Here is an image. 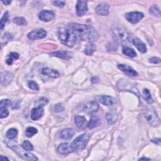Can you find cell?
Wrapping results in <instances>:
<instances>
[{
    "mask_svg": "<svg viewBox=\"0 0 161 161\" xmlns=\"http://www.w3.org/2000/svg\"><path fill=\"white\" fill-rule=\"evenodd\" d=\"M69 26L76 36H78L83 41L93 42L98 40L99 37L98 32L91 26L76 23H71Z\"/></svg>",
    "mask_w": 161,
    "mask_h": 161,
    "instance_id": "6da1fadb",
    "label": "cell"
},
{
    "mask_svg": "<svg viewBox=\"0 0 161 161\" xmlns=\"http://www.w3.org/2000/svg\"><path fill=\"white\" fill-rule=\"evenodd\" d=\"M58 35L62 44L69 47H73L77 42L76 35L70 28L65 27L59 28Z\"/></svg>",
    "mask_w": 161,
    "mask_h": 161,
    "instance_id": "7a4b0ae2",
    "label": "cell"
},
{
    "mask_svg": "<svg viewBox=\"0 0 161 161\" xmlns=\"http://www.w3.org/2000/svg\"><path fill=\"white\" fill-rule=\"evenodd\" d=\"M112 34L115 42L119 44L125 45L130 42L132 36L123 27L114 25L112 27Z\"/></svg>",
    "mask_w": 161,
    "mask_h": 161,
    "instance_id": "3957f363",
    "label": "cell"
},
{
    "mask_svg": "<svg viewBox=\"0 0 161 161\" xmlns=\"http://www.w3.org/2000/svg\"><path fill=\"white\" fill-rule=\"evenodd\" d=\"M143 115L148 123L152 126H158L160 125V118L154 107H146L143 110Z\"/></svg>",
    "mask_w": 161,
    "mask_h": 161,
    "instance_id": "277c9868",
    "label": "cell"
},
{
    "mask_svg": "<svg viewBox=\"0 0 161 161\" xmlns=\"http://www.w3.org/2000/svg\"><path fill=\"white\" fill-rule=\"evenodd\" d=\"M90 136L87 133H83L77 136L73 142L71 144L72 151H80L84 149L90 140Z\"/></svg>",
    "mask_w": 161,
    "mask_h": 161,
    "instance_id": "5b68a950",
    "label": "cell"
},
{
    "mask_svg": "<svg viewBox=\"0 0 161 161\" xmlns=\"http://www.w3.org/2000/svg\"><path fill=\"white\" fill-rule=\"evenodd\" d=\"M8 147L12 149L16 154L18 155L21 158L26 160H37L38 158L33 154L27 152L28 150L24 149L22 146L20 147L17 145H9L8 144Z\"/></svg>",
    "mask_w": 161,
    "mask_h": 161,
    "instance_id": "8992f818",
    "label": "cell"
},
{
    "mask_svg": "<svg viewBox=\"0 0 161 161\" xmlns=\"http://www.w3.org/2000/svg\"><path fill=\"white\" fill-rule=\"evenodd\" d=\"M143 18V14L139 12H133L126 14L125 18L126 20L133 24L137 23Z\"/></svg>",
    "mask_w": 161,
    "mask_h": 161,
    "instance_id": "52a82bcc",
    "label": "cell"
},
{
    "mask_svg": "<svg viewBox=\"0 0 161 161\" xmlns=\"http://www.w3.org/2000/svg\"><path fill=\"white\" fill-rule=\"evenodd\" d=\"M47 32L42 28H38L34 30L28 34V38L30 40H35L37 39H42L46 37Z\"/></svg>",
    "mask_w": 161,
    "mask_h": 161,
    "instance_id": "ba28073f",
    "label": "cell"
},
{
    "mask_svg": "<svg viewBox=\"0 0 161 161\" xmlns=\"http://www.w3.org/2000/svg\"><path fill=\"white\" fill-rule=\"evenodd\" d=\"M55 17L54 12L50 10H42L38 14L39 19L44 22H48L52 21Z\"/></svg>",
    "mask_w": 161,
    "mask_h": 161,
    "instance_id": "9c48e42d",
    "label": "cell"
},
{
    "mask_svg": "<svg viewBox=\"0 0 161 161\" xmlns=\"http://www.w3.org/2000/svg\"><path fill=\"white\" fill-rule=\"evenodd\" d=\"M118 87L120 90L122 91H127L130 92H133L136 94H139L138 90L136 88L132 85V83L128 82V81H123V82H120L118 84Z\"/></svg>",
    "mask_w": 161,
    "mask_h": 161,
    "instance_id": "30bf717a",
    "label": "cell"
},
{
    "mask_svg": "<svg viewBox=\"0 0 161 161\" xmlns=\"http://www.w3.org/2000/svg\"><path fill=\"white\" fill-rule=\"evenodd\" d=\"M96 100L107 107H111L115 103V100L110 96H98Z\"/></svg>",
    "mask_w": 161,
    "mask_h": 161,
    "instance_id": "8fae6325",
    "label": "cell"
},
{
    "mask_svg": "<svg viewBox=\"0 0 161 161\" xmlns=\"http://www.w3.org/2000/svg\"><path fill=\"white\" fill-rule=\"evenodd\" d=\"M118 67L120 70L122 71L127 76L131 77H135L138 76V73L135 70H134L132 67L126 64H119L118 65Z\"/></svg>",
    "mask_w": 161,
    "mask_h": 161,
    "instance_id": "7c38bea8",
    "label": "cell"
},
{
    "mask_svg": "<svg viewBox=\"0 0 161 161\" xmlns=\"http://www.w3.org/2000/svg\"><path fill=\"white\" fill-rule=\"evenodd\" d=\"M87 2L78 1L76 5V13L79 17L83 16L87 11Z\"/></svg>",
    "mask_w": 161,
    "mask_h": 161,
    "instance_id": "4fadbf2b",
    "label": "cell"
},
{
    "mask_svg": "<svg viewBox=\"0 0 161 161\" xmlns=\"http://www.w3.org/2000/svg\"><path fill=\"white\" fill-rule=\"evenodd\" d=\"M99 109V104L96 101H93L87 103L84 107V110L88 113H93Z\"/></svg>",
    "mask_w": 161,
    "mask_h": 161,
    "instance_id": "5bb4252c",
    "label": "cell"
},
{
    "mask_svg": "<svg viewBox=\"0 0 161 161\" xmlns=\"http://www.w3.org/2000/svg\"><path fill=\"white\" fill-rule=\"evenodd\" d=\"M13 79V74L10 72H2L1 73V83L3 86L9 85Z\"/></svg>",
    "mask_w": 161,
    "mask_h": 161,
    "instance_id": "9a60e30c",
    "label": "cell"
},
{
    "mask_svg": "<svg viewBox=\"0 0 161 161\" xmlns=\"http://www.w3.org/2000/svg\"><path fill=\"white\" fill-rule=\"evenodd\" d=\"M110 6L107 3H101L96 8V13L99 15L107 16L109 13Z\"/></svg>",
    "mask_w": 161,
    "mask_h": 161,
    "instance_id": "2e32d148",
    "label": "cell"
},
{
    "mask_svg": "<svg viewBox=\"0 0 161 161\" xmlns=\"http://www.w3.org/2000/svg\"><path fill=\"white\" fill-rule=\"evenodd\" d=\"M43 107H37L31 110V118L33 120H38L41 118L44 114Z\"/></svg>",
    "mask_w": 161,
    "mask_h": 161,
    "instance_id": "e0dca14e",
    "label": "cell"
},
{
    "mask_svg": "<svg viewBox=\"0 0 161 161\" xmlns=\"http://www.w3.org/2000/svg\"><path fill=\"white\" fill-rule=\"evenodd\" d=\"M51 55L54 57H57L59 58H61L63 59H69L72 57V54L71 52L66 51H58L50 54Z\"/></svg>",
    "mask_w": 161,
    "mask_h": 161,
    "instance_id": "ac0fdd59",
    "label": "cell"
},
{
    "mask_svg": "<svg viewBox=\"0 0 161 161\" xmlns=\"http://www.w3.org/2000/svg\"><path fill=\"white\" fill-rule=\"evenodd\" d=\"M58 151L61 154L66 155L72 152V150L71 147V144L67 143H62L59 145L58 148Z\"/></svg>",
    "mask_w": 161,
    "mask_h": 161,
    "instance_id": "d6986e66",
    "label": "cell"
},
{
    "mask_svg": "<svg viewBox=\"0 0 161 161\" xmlns=\"http://www.w3.org/2000/svg\"><path fill=\"white\" fill-rule=\"evenodd\" d=\"M74 134V130L72 129V128H69L62 130L60 132V136L61 139L64 140H69L73 136Z\"/></svg>",
    "mask_w": 161,
    "mask_h": 161,
    "instance_id": "ffe728a7",
    "label": "cell"
},
{
    "mask_svg": "<svg viewBox=\"0 0 161 161\" xmlns=\"http://www.w3.org/2000/svg\"><path fill=\"white\" fill-rule=\"evenodd\" d=\"M133 44L136 47V49L142 53H146L147 52V49L146 44H145L139 38H135L134 39H133Z\"/></svg>",
    "mask_w": 161,
    "mask_h": 161,
    "instance_id": "44dd1931",
    "label": "cell"
},
{
    "mask_svg": "<svg viewBox=\"0 0 161 161\" xmlns=\"http://www.w3.org/2000/svg\"><path fill=\"white\" fill-rule=\"evenodd\" d=\"M42 74L53 78H58L59 77L60 74L59 72L56 70L52 69L50 68H44L42 70Z\"/></svg>",
    "mask_w": 161,
    "mask_h": 161,
    "instance_id": "7402d4cb",
    "label": "cell"
},
{
    "mask_svg": "<svg viewBox=\"0 0 161 161\" xmlns=\"http://www.w3.org/2000/svg\"><path fill=\"white\" fill-rule=\"evenodd\" d=\"M74 123L77 128H83L86 124V119L83 116L77 115L74 118Z\"/></svg>",
    "mask_w": 161,
    "mask_h": 161,
    "instance_id": "603a6c76",
    "label": "cell"
},
{
    "mask_svg": "<svg viewBox=\"0 0 161 161\" xmlns=\"http://www.w3.org/2000/svg\"><path fill=\"white\" fill-rule=\"evenodd\" d=\"M117 118H118L117 114L114 111L108 112L107 115V120L108 125L114 124L117 122Z\"/></svg>",
    "mask_w": 161,
    "mask_h": 161,
    "instance_id": "cb8c5ba5",
    "label": "cell"
},
{
    "mask_svg": "<svg viewBox=\"0 0 161 161\" xmlns=\"http://www.w3.org/2000/svg\"><path fill=\"white\" fill-rule=\"evenodd\" d=\"M122 52H123V54L124 55L128 56V57L135 58V57H136V52L133 49H132V48H130V47L124 46L123 47Z\"/></svg>",
    "mask_w": 161,
    "mask_h": 161,
    "instance_id": "d4e9b609",
    "label": "cell"
},
{
    "mask_svg": "<svg viewBox=\"0 0 161 161\" xmlns=\"http://www.w3.org/2000/svg\"><path fill=\"white\" fill-rule=\"evenodd\" d=\"M96 51V46L93 42L88 43L85 47L84 53L87 55H91Z\"/></svg>",
    "mask_w": 161,
    "mask_h": 161,
    "instance_id": "484cf974",
    "label": "cell"
},
{
    "mask_svg": "<svg viewBox=\"0 0 161 161\" xmlns=\"http://www.w3.org/2000/svg\"><path fill=\"white\" fill-rule=\"evenodd\" d=\"M100 123V120L97 117H92L90 119V121L87 124V127L90 128V129H92V128H95L96 126H97Z\"/></svg>",
    "mask_w": 161,
    "mask_h": 161,
    "instance_id": "4316f807",
    "label": "cell"
},
{
    "mask_svg": "<svg viewBox=\"0 0 161 161\" xmlns=\"http://www.w3.org/2000/svg\"><path fill=\"white\" fill-rule=\"evenodd\" d=\"M142 94H143V97L146 100L147 103L149 104H152L153 102H154V100H153L152 96H151V94L150 93V91H149V90L147 89H144L143 90L142 92Z\"/></svg>",
    "mask_w": 161,
    "mask_h": 161,
    "instance_id": "83f0119b",
    "label": "cell"
},
{
    "mask_svg": "<svg viewBox=\"0 0 161 161\" xmlns=\"http://www.w3.org/2000/svg\"><path fill=\"white\" fill-rule=\"evenodd\" d=\"M18 135V131L15 128H10L6 132V136L10 139H14Z\"/></svg>",
    "mask_w": 161,
    "mask_h": 161,
    "instance_id": "f1b7e54d",
    "label": "cell"
},
{
    "mask_svg": "<svg viewBox=\"0 0 161 161\" xmlns=\"http://www.w3.org/2000/svg\"><path fill=\"white\" fill-rule=\"evenodd\" d=\"M150 13L154 16H157V17H160V12L157 6L156 5H152L149 10Z\"/></svg>",
    "mask_w": 161,
    "mask_h": 161,
    "instance_id": "f546056e",
    "label": "cell"
},
{
    "mask_svg": "<svg viewBox=\"0 0 161 161\" xmlns=\"http://www.w3.org/2000/svg\"><path fill=\"white\" fill-rule=\"evenodd\" d=\"M8 17H9V13L6 12L4 15L3 17H2V20H1V23H0V28H1L2 30H3L4 28V27H5V25L6 22L8 20Z\"/></svg>",
    "mask_w": 161,
    "mask_h": 161,
    "instance_id": "4dcf8cb0",
    "label": "cell"
},
{
    "mask_svg": "<svg viewBox=\"0 0 161 161\" xmlns=\"http://www.w3.org/2000/svg\"><path fill=\"white\" fill-rule=\"evenodd\" d=\"M37 133V129L34 127H28L26 130V135L28 137H31L32 136H34Z\"/></svg>",
    "mask_w": 161,
    "mask_h": 161,
    "instance_id": "1f68e13d",
    "label": "cell"
},
{
    "mask_svg": "<svg viewBox=\"0 0 161 161\" xmlns=\"http://www.w3.org/2000/svg\"><path fill=\"white\" fill-rule=\"evenodd\" d=\"M13 22L18 25H26L27 24L26 20L23 17H16L13 18Z\"/></svg>",
    "mask_w": 161,
    "mask_h": 161,
    "instance_id": "d6a6232c",
    "label": "cell"
},
{
    "mask_svg": "<svg viewBox=\"0 0 161 161\" xmlns=\"http://www.w3.org/2000/svg\"><path fill=\"white\" fill-rule=\"evenodd\" d=\"M22 147L28 151H31L34 149V147L32 146V144L28 140H25L21 144Z\"/></svg>",
    "mask_w": 161,
    "mask_h": 161,
    "instance_id": "836d02e7",
    "label": "cell"
},
{
    "mask_svg": "<svg viewBox=\"0 0 161 161\" xmlns=\"http://www.w3.org/2000/svg\"><path fill=\"white\" fill-rule=\"evenodd\" d=\"M48 103H49V100H48L47 98L42 97L41 98H40L38 100H37L36 104H37L38 107H44L46 105V104H47Z\"/></svg>",
    "mask_w": 161,
    "mask_h": 161,
    "instance_id": "e575fe53",
    "label": "cell"
},
{
    "mask_svg": "<svg viewBox=\"0 0 161 161\" xmlns=\"http://www.w3.org/2000/svg\"><path fill=\"white\" fill-rule=\"evenodd\" d=\"M13 38V36L12 35L10 34H5L4 35L3 37H2V45H3L4 44H6L9 41V40H12Z\"/></svg>",
    "mask_w": 161,
    "mask_h": 161,
    "instance_id": "d590c367",
    "label": "cell"
},
{
    "mask_svg": "<svg viewBox=\"0 0 161 161\" xmlns=\"http://www.w3.org/2000/svg\"><path fill=\"white\" fill-rule=\"evenodd\" d=\"M28 87L32 90H35V91L39 90V86L38 84L36 82L34 81V80H30V81L28 82Z\"/></svg>",
    "mask_w": 161,
    "mask_h": 161,
    "instance_id": "8d00e7d4",
    "label": "cell"
},
{
    "mask_svg": "<svg viewBox=\"0 0 161 161\" xmlns=\"http://www.w3.org/2000/svg\"><path fill=\"white\" fill-rule=\"evenodd\" d=\"M9 115V111H8L6 108H0V118H4L7 117Z\"/></svg>",
    "mask_w": 161,
    "mask_h": 161,
    "instance_id": "74e56055",
    "label": "cell"
},
{
    "mask_svg": "<svg viewBox=\"0 0 161 161\" xmlns=\"http://www.w3.org/2000/svg\"><path fill=\"white\" fill-rule=\"evenodd\" d=\"M11 104V101L10 100H3L1 101L0 103V108H6L7 107L10 106Z\"/></svg>",
    "mask_w": 161,
    "mask_h": 161,
    "instance_id": "f35d334b",
    "label": "cell"
},
{
    "mask_svg": "<svg viewBox=\"0 0 161 161\" xmlns=\"http://www.w3.org/2000/svg\"><path fill=\"white\" fill-rule=\"evenodd\" d=\"M54 110L56 113H59V112L63 111L64 110V107L62 105V104L59 103V104H56V105H55V107L54 108Z\"/></svg>",
    "mask_w": 161,
    "mask_h": 161,
    "instance_id": "ab89813d",
    "label": "cell"
},
{
    "mask_svg": "<svg viewBox=\"0 0 161 161\" xmlns=\"http://www.w3.org/2000/svg\"><path fill=\"white\" fill-rule=\"evenodd\" d=\"M149 61V62L152 63V64H155L160 63V59L158 58H156V57H153V58H150Z\"/></svg>",
    "mask_w": 161,
    "mask_h": 161,
    "instance_id": "60d3db41",
    "label": "cell"
},
{
    "mask_svg": "<svg viewBox=\"0 0 161 161\" xmlns=\"http://www.w3.org/2000/svg\"><path fill=\"white\" fill-rule=\"evenodd\" d=\"M52 3L54 5V6H56L59 7V8H63L66 5V3L64 2H59V1L53 2Z\"/></svg>",
    "mask_w": 161,
    "mask_h": 161,
    "instance_id": "b9f144b4",
    "label": "cell"
},
{
    "mask_svg": "<svg viewBox=\"0 0 161 161\" xmlns=\"http://www.w3.org/2000/svg\"><path fill=\"white\" fill-rule=\"evenodd\" d=\"M20 103H21V101H19V100L15 101L13 103V104H12V108L13 110H17V109H18L20 107Z\"/></svg>",
    "mask_w": 161,
    "mask_h": 161,
    "instance_id": "7bdbcfd3",
    "label": "cell"
},
{
    "mask_svg": "<svg viewBox=\"0 0 161 161\" xmlns=\"http://www.w3.org/2000/svg\"><path fill=\"white\" fill-rule=\"evenodd\" d=\"M8 56L12 58L13 59H18L19 58V54L17 52H12Z\"/></svg>",
    "mask_w": 161,
    "mask_h": 161,
    "instance_id": "ee69618b",
    "label": "cell"
},
{
    "mask_svg": "<svg viewBox=\"0 0 161 161\" xmlns=\"http://www.w3.org/2000/svg\"><path fill=\"white\" fill-rule=\"evenodd\" d=\"M99 81H100V79H99L98 77H93L91 79V82H92L93 84L98 83H99Z\"/></svg>",
    "mask_w": 161,
    "mask_h": 161,
    "instance_id": "f6af8a7d",
    "label": "cell"
},
{
    "mask_svg": "<svg viewBox=\"0 0 161 161\" xmlns=\"http://www.w3.org/2000/svg\"><path fill=\"white\" fill-rule=\"evenodd\" d=\"M6 64H8V65H12V64H13V59L10 57H8V59H7L6 61Z\"/></svg>",
    "mask_w": 161,
    "mask_h": 161,
    "instance_id": "bcb514c9",
    "label": "cell"
},
{
    "mask_svg": "<svg viewBox=\"0 0 161 161\" xmlns=\"http://www.w3.org/2000/svg\"><path fill=\"white\" fill-rule=\"evenodd\" d=\"M2 3L5 5H9L10 4H11L12 1H3Z\"/></svg>",
    "mask_w": 161,
    "mask_h": 161,
    "instance_id": "7dc6e473",
    "label": "cell"
},
{
    "mask_svg": "<svg viewBox=\"0 0 161 161\" xmlns=\"http://www.w3.org/2000/svg\"><path fill=\"white\" fill-rule=\"evenodd\" d=\"M0 159H1L2 160H9V159L7 158L6 157H4L3 156H1V157H0Z\"/></svg>",
    "mask_w": 161,
    "mask_h": 161,
    "instance_id": "c3c4849f",
    "label": "cell"
},
{
    "mask_svg": "<svg viewBox=\"0 0 161 161\" xmlns=\"http://www.w3.org/2000/svg\"><path fill=\"white\" fill-rule=\"evenodd\" d=\"M139 160H150V159L146 158V157H143V158H140Z\"/></svg>",
    "mask_w": 161,
    "mask_h": 161,
    "instance_id": "681fc988",
    "label": "cell"
}]
</instances>
